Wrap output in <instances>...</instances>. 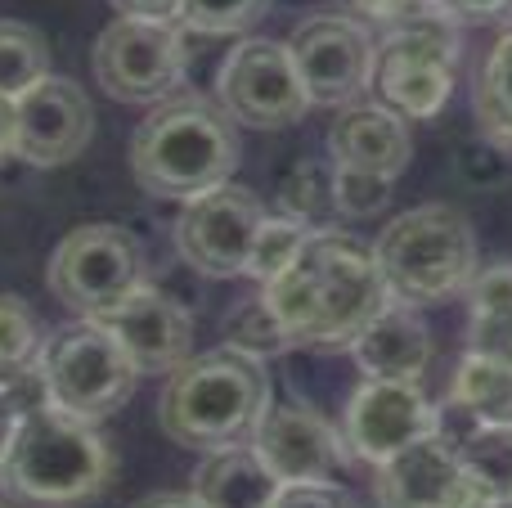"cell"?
I'll return each instance as SVG.
<instances>
[{
    "instance_id": "cell-6",
    "label": "cell",
    "mask_w": 512,
    "mask_h": 508,
    "mask_svg": "<svg viewBox=\"0 0 512 508\" xmlns=\"http://www.w3.org/2000/svg\"><path fill=\"white\" fill-rule=\"evenodd\" d=\"M36 378L45 387V405L81 423H99L131 401L140 369L99 320H72L45 333L36 351Z\"/></svg>"
},
{
    "instance_id": "cell-35",
    "label": "cell",
    "mask_w": 512,
    "mask_h": 508,
    "mask_svg": "<svg viewBox=\"0 0 512 508\" xmlns=\"http://www.w3.org/2000/svg\"><path fill=\"white\" fill-rule=\"evenodd\" d=\"M504 171H508V153H504V149H495L490 140L468 144V149L459 153V176H463V180H472L477 189L499 185V180H504Z\"/></svg>"
},
{
    "instance_id": "cell-28",
    "label": "cell",
    "mask_w": 512,
    "mask_h": 508,
    "mask_svg": "<svg viewBox=\"0 0 512 508\" xmlns=\"http://www.w3.org/2000/svg\"><path fill=\"white\" fill-rule=\"evenodd\" d=\"M41 342H45V333L32 306L0 293V383H9V378H18L23 369L36 365Z\"/></svg>"
},
{
    "instance_id": "cell-40",
    "label": "cell",
    "mask_w": 512,
    "mask_h": 508,
    "mask_svg": "<svg viewBox=\"0 0 512 508\" xmlns=\"http://www.w3.org/2000/svg\"><path fill=\"white\" fill-rule=\"evenodd\" d=\"M490 508H512V495H504V500H495Z\"/></svg>"
},
{
    "instance_id": "cell-23",
    "label": "cell",
    "mask_w": 512,
    "mask_h": 508,
    "mask_svg": "<svg viewBox=\"0 0 512 508\" xmlns=\"http://www.w3.org/2000/svg\"><path fill=\"white\" fill-rule=\"evenodd\" d=\"M477 126L495 149L512 158V27L490 45L477 77Z\"/></svg>"
},
{
    "instance_id": "cell-37",
    "label": "cell",
    "mask_w": 512,
    "mask_h": 508,
    "mask_svg": "<svg viewBox=\"0 0 512 508\" xmlns=\"http://www.w3.org/2000/svg\"><path fill=\"white\" fill-rule=\"evenodd\" d=\"M117 18H149V23H176L180 0H108Z\"/></svg>"
},
{
    "instance_id": "cell-22",
    "label": "cell",
    "mask_w": 512,
    "mask_h": 508,
    "mask_svg": "<svg viewBox=\"0 0 512 508\" xmlns=\"http://www.w3.org/2000/svg\"><path fill=\"white\" fill-rule=\"evenodd\" d=\"M450 401L463 405L481 428H512V369L481 356H463Z\"/></svg>"
},
{
    "instance_id": "cell-29",
    "label": "cell",
    "mask_w": 512,
    "mask_h": 508,
    "mask_svg": "<svg viewBox=\"0 0 512 508\" xmlns=\"http://www.w3.org/2000/svg\"><path fill=\"white\" fill-rule=\"evenodd\" d=\"M306 234H310V225H301V221H288V216H265L261 230H256V239H252L248 270H243V275H252L261 288L270 284V279H279L283 270L292 266V257L301 252Z\"/></svg>"
},
{
    "instance_id": "cell-38",
    "label": "cell",
    "mask_w": 512,
    "mask_h": 508,
    "mask_svg": "<svg viewBox=\"0 0 512 508\" xmlns=\"http://www.w3.org/2000/svg\"><path fill=\"white\" fill-rule=\"evenodd\" d=\"M18 140V113H14V99H0V158L14 153Z\"/></svg>"
},
{
    "instance_id": "cell-3",
    "label": "cell",
    "mask_w": 512,
    "mask_h": 508,
    "mask_svg": "<svg viewBox=\"0 0 512 508\" xmlns=\"http://www.w3.org/2000/svg\"><path fill=\"white\" fill-rule=\"evenodd\" d=\"M239 131L216 99L171 95L131 135L135 185L158 198H189L225 185L239 167Z\"/></svg>"
},
{
    "instance_id": "cell-25",
    "label": "cell",
    "mask_w": 512,
    "mask_h": 508,
    "mask_svg": "<svg viewBox=\"0 0 512 508\" xmlns=\"http://www.w3.org/2000/svg\"><path fill=\"white\" fill-rule=\"evenodd\" d=\"M221 333H225V347L239 351V356L261 360V365L274 356H283V351H292L288 329L279 324V315H274V306L265 302V293L243 297L239 306H230Z\"/></svg>"
},
{
    "instance_id": "cell-33",
    "label": "cell",
    "mask_w": 512,
    "mask_h": 508,
    "mask_svg": "<svg viewBox=\"0 0 512 508\" xmlns=\"http://www.w3.org/2000/svg\"><path fill=\"white\" fill-rule=\"evenodd\" d=\"M423 9H436V0H342V14H351L355 23H364L369 32L373 27L391 32V27H400L405 18L423 14Z\"/></svg>"
},
{
    "instance_id": "cell-8",
    "label": "cell",
    "mask_w": 512,
    "mask_h": 508,
    "mask_svg": "<svg viewBox=\"0 0 512 508\" xmlns=\"http://www.w3.org/2000/svg\"><path fill=\"white\" fill-rule=\"evenodd\" d=\"M45 284L81 320H99V315L113 311L117 302H126L144 284V248L122 225L108 221L77 225L50 252Z\"/></svg>"
},
{
    "instance_id": "cell-12",
    "label": "cell",
    "mask_w": 512,
    "mask_h": 508,
    "mask_svg": "<svg viewBox=\"0 0 512 508\" xmlns=\"http://www.w3.org/2000/svg\"><path fill=\"white\" fill-rule=\"evenodd\" d=\"M261 221H265L261 198L252 189L225 180V185L189 198L185 212L176 216V252L198 275L234 279L248 270V252Z\"/></svg>"
},
{
    "instance_id": "cell-34",
    "label": "cell",
    "mask_w": 512,
    "mask_h": 508,
    "mask_svg": "<svg viewBox=\"0 0 512 508\" xmlns=\"http://www.w3.org/2000/svg\"><path fill=\"white\" fill-rule=\"evenodd\" d=\"M270 508H355V500L337 482H288Z\"/></svg>"
},
{
    "instance_id": "cell-14",
    "label": "cell",
    "mask_w": 512,
    "mask_h": 508,
    "mask_svg": "<svg viewBox=\"0 0 512 508\" xmlns=\"http://www.w3.org/2000/svg\"><path fill=\"white\" fill-rule=\"evenodd\" d=\"M248 446L261 455V464L288 482H328L333 473L346 468V441L333 423L319 410H310L306 401L270 405Z\"/></svg>"
},
{
    "instance_id": "cell-1",
    "label": "cell",
    "mask_w": 512,
    "mask_h": 508,
    "mask_svg": "<svg viewBox=\"0 0 512 508\" xmlns=\"http://www.w3.org/2000/svg\"><path fill=\"white\" fill-rule=\"evenodd\" d=\"M261 293L288 329L292 347L310 351H346L391 302L369 243L328 225L306 234L292 266Z\"/></svg>"
},
{
    "instance_id": "cell-20",
    "label": "cell",
    "mask_w": 512,
    "mask_h": 508,
    "mask_svg": "<svg viewBox=\"0 0 512 508\" xmlns=\"http://www.w3.org/2000/svg\"><path fill=\"white\" fill-rule=\"evenodd\" d=\"M279 486L283 482L261 464L252 446H230L198 464L189 495L203 508H270Z\"/></svg>"
},
{
    "instance_id": "cell-7",
    "label": "cell",
    "mask_w": 512,
    "mask_h": 508,
    "mask_svg": "<svg viewBox=\"0 0 512 508\" xmlns=\"http://www.w3.org/2000/svg\"><path fill=\"white\" fill-rule=\"evenodd\" d=\"M454 72H459V23L436 5L382 32L369 90L400 122L405 117L423 122L445 108L454 90Z\"/></svg>"
},
{
    "instance_id": "cell-30",
    "label": "cell",
    "mask_w": 512,
    "mask_h": 508,
    "mask_svg": "<svg viewBox=\"0 0 512 508\" xmlns=\"http://www.w3.org/2000/svg\"><path fill=\"white\" fill-rule=\"evenodd\" d=\"M270 14V0H180L176 23L203 36H239Z\"/></svg>"
},
{
    "instance_id": "cell-32",
    "label": "cell",
    "mask_w": 512,
    "mask_h": 508,
    "mask_svg": "<svg viewBox=\"0 0 512 508\" xmlns=\"http://www.w3.org/2000/svg\"><path fill=\"white\" fill-rule=\"evenodd\" d=\"M36 405H45V387H41V378H36V365L23 369L18 378H9V383H0V459H5L9 441H14L18 419H23L27 410H36Z\"/></svg>"
},
{
    "instance_id": "cell-17",
    "label": "cell",
    "mask_w": 512,
    "mask_h": 508,
    "mask_svg": "<svg viewBox=\"0 0 512 508\" xmlns=\"http://www.w3.org/2000/svg\"><path fill=\"white\" fill-rule=\"evenodd\" d=\"M378 508H490L445 441L423 437L378 464Z\"/></svg>"
},
{
    "instance_id": "cell-13",
    "label": "cell",
    "mask_w": 512,
    "mask_h": 508,
    "mask_svg": "<svg viewBox=\"0 0 512 508\" xmlns=\"http://www.w3.org/2000/svg\"><path fill=\"white\" fill-rule=\"evenodd\" d=\"M436 428V405L418 392V383H373L364 378L351 392L342 414V441L346 455L364 459V464H387L405 446L432 437Z\"/></svg>"
},
{
    "instance_id": "cell-9",
    "label": "cell",
    "mask_w": 512,
    "mask_h": 508,
    "mask_svg": "<svg viewBox=\"0 0 512 508\" xmlns=\"http://www.w3.org/2000/svg\"><path fill=\"white\" fill-rule=\"evenodd\" d=\"M95 81L117 104H153L171 99L189 72V45L180 23H149V18H113L99 32L90 54Z\"/></svg>"
},
{
    "instance_id": "cell-26",
    "label": "cell",
    "mask_w": 512,
    "mask_h": 508,
    "mask_svg": "<svg viewBox=\"0 0 512 508\" xmlns=\"http://www.w3.org/2000/svg\"><path fill=\"white\" fill-rule=\"evenodd\" d=\"M454 455L490 504L512 495V428H472Z\"/></svg>"
},
{
    "instance_id": "cell-4",
    "label": "cell",
    "mask_w": 512,
    "mask_h": 508,
    "mask_svg": "<svg viewBox=\"0 0 512 508\" xmlns=\"http://www.w3.org/2000/svg\"><path fill=\"white\" fill-rule=\"evenodd\" d=\"M113 455L95 423H81L54 405H36L0 459V486L32 508H77L108 491Z\"/></svg>"
},
{
    "instance_id": "cell-39",
    "label": "cell",
    "mask_w": 512,
    "mask_h": 508,
    "mask_svg": "<svg viewBox=\"0 0 512 508\" xmlns=\"http://www.w3.org/2000/svg\"><path fill=\"white\" fill-rule=\"evenodd\" d=\"M135 508H203L194 500V495H180V491H162V495H149V500H140Z\"/></svg>"
},
{
    "instance_id": "cell-10",
    "label": "cell",
    "mask_w": 512,
    "mask_h": 508,
    "mask_svg": "<svg viewBox=\"0 0 512 508\" xmlns=\"http://www.w3.org/2000/svg\"><path fill=\"white\" fill-rule=\"evenodd\" d=\"M216 104L230 122L256 126V131H283V126L301 122L310 108V95L297 77L288 45L248 36L225 54L221 72H216Z\"/></svg>"
},
{
    "instance_id": "cell-27",
    "label": "cell",
    "mask_w": 512,
    "mask_h": 508,
    "mask_svg": "<svg viewBox=\"0 0 512 508\" xmlns=\"http://www.w3.org/2000/svg\"><path fill=\"white\" fill-rule=\"evenodd\" d=\"M333 212V167L324 158H301L279 180V216L319 230V221Z\"/></svg>"
},
{
    "instance_id": "cell-15",
    "label": "cell",
    "mask_w": 512,
    "mask_h": 508,
    "mask_svg": "<svg viewBox=\"0 0 512 508\" xmlns=\"http://www.w3.org/2000/svg\"><path fill=\"white\" fill-rule=\"evenodd\" d=\"M18 113V140L14 153L32 167H63L77 153H86L95 135V108L86 90L68 77H45L27 95L14 99Z\"/></svg>"
},
{
    "instance_id": "cell-18",
    "label": "cell",
    "mask_w": 512,
    "mask_h": 508,
    "mask_svg": "<svg viewBox=\"0 0 512 508\" xmlns=\"http://www.w3.org/2000/svg\"><path fill=\"white\" fill-rule=\"evenodd\" d=\"M346 351L373 383H418L432 365V333L414 306L387 302Z\"/></svg>"
},
{
    "instance_id": "cell-11",
    "label": "cell",
    "mask_w": 512,
    "mask_h": 508,
    "mask_svg": "<svg viewBox=\"0 0 512 508\" xmlns=\"http://www.w3.org/2000/svg\"><path fill=\"white\" fill-rule=\"evenodd\" d=\"M288 54L297 63V77L306 86L310 104L346 108L369 90L378 41L364 23H355L351 14L337 9V14L301 18L288 41Z\"/></svg>"
},
{
    "instance_id": "cell-41",
    "label": "cell",
    "mask_w": 512,
    "mask_h": 508,
    "mask_svg": "<svg viewBox=\"0 0 512 508\" xmlns=\"http://www.w3.org/2000/svg\"><path fill=\"white\" fill-rule=\"evenodd\" d=\"M0 508H9V504H5V500H0Z\"/></svg>"
},
{
    "instance_id": "cell-16",
    "label": "cell",
    "mask_w": 512,
    "mask_h": 508,
    "mask_svg": "<svg viewBox=\"0 0 512 508\" xmlns=\"http://www.w3.org/2000/svg\"><path fill=\"white\" fill-rule=\"evenodd\" d=\"M99 324L122 342L140 374H171L194 356V315L153 284H140L126 302L99 315Z\"/></svg>"
},
{
    "instance_id": "cell-19",
    "label": "cell",
    "mask_w": 512,
    "mask_h": 508,
    "mask_svg": "<svg viewBox=\"0 0 512 508\" xmlns=\"http://www.w3.org/2000/svg\"><path fill=\"white\" fill-rule=\"evenodd\" d=\"M409 126L400 122L391 108L355 99L328 126V153L337 167H355V171H373V176L396 180L409 167Z\"/></svg>"
},
{
    "instance_id": "cell-31",
    "label": "cell",
    "mask_w": 512,
    "mask_h": 508,
    "mask_svg": "<svg viewBox=\"0 0 512 508\" xmlns=\"http://www.w3.org/2000/svg\"><path fill=\"white\" fill-rule=\"evenodd\" d=\"M391 203V180L373 176V171H355V167H337L333 162V212L364 221V216H378Z\"/></svg>"
},
{
    "instance_id": "cell-5",
    "label": "cell",
    "mask_w": 512,
    "mask_h": 508,
    "mask_svg": "<svg viewBox=\"0 0 512 508\" xmlns=\"http://www.w3.org/2000/svg\"><path fill=\"white\" fill-rule=\"evenodd\" d=\"M373 261L391 302L414 306V311L468 293L481 270L477 234L468 216L450 203H423L400 212L373 243Z\"/></svg>"
},
{
    "instance_id": "cell-2",
    "label": "cell",
    "mask_w": 512,
    "mask_h": 508,
    "mask_svg": "<svg viewBox=\"0 0 512 508\" xmlns=\"http://www.w3.org/2000/svg\"><path fill=\"white\" fill-rule=\"evenodd\" d=\"M270 410V374L261 360L230 347L189 356L167 374L158 396V423L176 446L189 450H230L248 446Z\"/></svg>"
},
{
    "instance_id": "cell-24",
    "label": "cell",
    "mask_w": 512,
    "mask_h": 508,
    "mask_svg": "<svg viewBox=\"0 0 512 508\" xmlns=\"http://www.w3.org/2000/svg\"><path fill=\"white\" fill-rule=\"evenodd\" d=\"M50 77V45L32 23L0 18V99H18Z\"/></svg>"
},
{
    "instance_id": "cell-21",
    "label": "cell",
    "mask_w": 512,
    "mask_h": 508,
    "mask_svg": "<svg viewBox=\"0 0 512 508\" xmlns=\"http://www.w3.org/2000/svg\"><path fill=\"white\" fill-rule=\"evenodd\" d=\"M468 356L512 369V266L477 270L468 284Z\"/></svg>"
},
{
    "instance_id": "cell-36",
    "label": "cell",
    "mask_w": 512,
    "mask_h": 508,
    "mask_svg": "<svg viewBox=\"0 0 512 508\" xmlns=\"http://www.w3.org/2000/svg\"><path fill=\"white\" fill-rule=\"evenodd\" d=\"M454 23H499L512 14V0H436Z\"/></svg>"
}]
</instances>
